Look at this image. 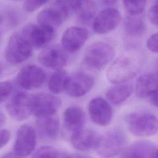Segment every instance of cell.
<instances>
[{"mask_svg": "<svg viewBox=\"0 0 158 158\" xmlns=\"http://www.w3.org/2000/svg\"><path fill=\"white\" fill-rule=\"evenodd\" d=\"M139 65L137 59L130 56L118 57L109 66L106 76L114 84H122L133 78L138 72Z\"/></svg>", "mask_w": 158, "mask_h": 158, "instance_id": "cell-1", "label": "cell"}, {"mask_svg": "<svg viewBox=\"0 0 158 158\" xmlns=\"http://www.w3.org/2000/svg\"><path fill=\"white\" fill-rule=\"evenodd\" d=\"M73 12L72 0H55L37 15L38 23L56 28L60 25Z\"/></svg>", "mask_w": 158, "mask_h": 158, "instance_id": "cell-2", "label": "cell"}, {"mask_svg": "<svg viewBox=\"0 0 158 158\" xmlns=\"http://www.w3.org/2000/svg\"><path fill=\"white\" fill-rule=\"evenodd\" d=\"M114 56V49L110 45L103 42H95L86 49L83 62L91 69L100 70L112 60Z\"/></svg>", "mask_w": 158, "mask_h": 158, "instance_id": "cell-3", "label": "cell"}, {"mask_svg": "<svg viewBox=\"0 0 158 158\" xmlns=\"http://www.w3.org/2000/svg\"><path fill=\"white\" fill-rule=\"evenodd\" d=\"M125 120L128 130L135 136H149L158 131V118L151 113L129 114Z\"/></svg>", "mask_w": 158, "mask_h": 158, "instance_id": "cell-4", "label": "cell"}, {"mask_svg": "<svg viewBox=\"0 0 158 158\" xmlns=\"http://www.w3.org/2000/svg\"><path fill=\"white\" fill-rule=\"evenodd\" d=\"M33 48L21 34L12 35L9 39L5 57L11 64H18L27 60L31 55Z\"/></svg>", "mask_w": 158, "mask_h": 158, "instance_id": "cell-5", "label": "cell"}, {"mask_svg": "<svg viewBox=\"0 0 158 158\" xmlns=\"http://www.w3.org/2000/svg\"><path fill=\"white\" fill-rule=\"evenodd\" d=\"M127 138L124 133L118 129L112 130L101 136L99 144L96 149L104 158H112L124 148Z\"/></svg>", "mask_w": 158, "mask_h": 158, "instance_id": "cell-6", "label": "cell"}, {"mask_svg": "<svg viewBox=\"0 0 158 158\" xmlns=\"http://www.w3.org/2000/svg\"><path fill=\"white\" fill-rule=\"evenodd\" d=\"M54 33V28L38 23L26 25L21 35L32 48L39 49L45 47L52 40Z\"/></svg>", "mask_w": 158, "mask_h": 158, "instance_id": "cell-7", "label": "cell"}, {"mask_svg": "<svg viewBox=\"0 0 158 158\" xmlns=\"http://www.w3.org/2000/svg\"><path fill=\"white\" fill-rule=\"evenodd\" d=\"M32 114L37 117L54 115L61 106V100L57 96L46 93L31 94Z\"/></svg>", "mask_w": 158, "mask_h": 158, "instance_id": "cell-8", "label": "cell"}, {"mask_svg": "<svg viewBox=\"0 0 158 158\" xmlns=\"http://www.w3.org/2000/svg\"><path fill=\"white\" fill-rule=\"evenodd\" d=\"M37 134L35 129L28 124L22 125L17 132L14 144V152L17 155L27 157L35 150Z\"/></svg>", "mask_w": 158, "mask_h": 158, "instance_id": "cell-9", "label": "cell"}, {"mask_svg": "<svg viewBox=\"0 0 158 158\" xmlns=\"http://www.w3.org/2000/svg\"><path fill=\"white\" fill-rule=\"evenodd\" d=\"M31 98V94L20 91L10 98L6 109L12 118L18 121H23L32 114Z\"/></svg>", "mask_w": 158, "mask_h": 158, "instance_id": "cell-10", "label": "cell"}, {"mask_svg": "<svg viewBox=\"0 0 158 158\" xmlns=\"http://www.w3.org/2000/svg\"><path fill=\"white\" fill-rule=\"evenodd\" d=\"M46 79V73L40 67L27 65L23 67L17 75L19 85L25 90H31L40 87Z\"/></svg>", "mask_w": 158, "mask_h": 158, "instance_id": "cell-11", "label": "cell"}, {"mask_svg": "<svg viewBox=\"0 0 158 158\" xmlns=\"http://www.w3.org/2000/svg\"><path fill=\"white\" fill-rule=\"evenodd\" d=\"M120 12L112 7L101 10L94 19L93 28L95 33L103 34L114 30L121 21Z\"/></svg>", "mask_w": 158, "mask_h": 158, "instance_id": "cell-12", "label": "cell"}, {"mask_svg": "<svg viewBox=\"0 0 158 158\" xmlns=\"http://www.w3.org/2000/svg\"><path fill=\"white\" fill-rule=\"evenodd\" d=\"M94 83V79L91 75L77 72L69 77L65 91L71 97H80L86 94L93 88Z\"/></svg>", "mask_w": 158, "mask_h": 158, "instance_id": "cell-13", "label": "cell"}, {"mask_svg": "<svg viewBox=\"0 0 158 158\" xmlns=\"http://www.w3.org/2000/svg\"><path fill=\"white\" fill-rule=\"evenodd\" d=\"M88 36V30L80 27H70L64 32L61 43L63 48L69 52H75L85 44Z\"/></svg>", "mask_w": 158, "mask_h": 158, "instance_id": "cell-14", "label": "cell"}, {"mask_svg": "<svg viewBox=\"0 0 158 158\" xmlns=\"http://www.w3.org/2000/svg\"><path fill=\"white\" fill-rule=\"evenodd\" d=\"M88 111L92 121L101 126L109 124L112 118V109L110 105L101 98H95L90 101Z\"/></svg>", "mask_w": 158, "mask_h": 158, "instance_id": "cell-15", "label": "cell"}, {"mask_svg": "<svg viewBox=\"0 0 158 158\" xmlns=\"http://www.w3.org/2000/svg\"><path fill=\"white\" fill-rule=\"evenodd\" d=\"M38 60L43 66L59 70L67 62V57L64 50L57 46H52L44 49L38 56Z\"/></svg>", "mask_w": 158, "mask_h": 158, "instance_id": "cell-16", "label": "cell"}, {"mask_svg": "<svg viewBox=\"0 0 158 158\" xmlns=\"http://www.w3.org/2000/svg\"><path fill=\"white\" fill-rule=\"evenodd\" d=\"M101 136L90 129L81 128L71 135L72 146L78 150L88 151L96 149Z\"/></svg>", "mask_w": 158, "mask_h": 158, "instance_id": "cell-17", "label": "cell"}, {"mask_svg": "<svg viewBox=\"0 0 158 158\" xmlns=\"http://www.w3.org/2000/svg\"><path fill=\"white\" fill-rule=\"evenodd\" d=\"M36 125L38 133L41 138L51 139L57 137L60 122L59 119L54 115L38 117Z\"/></svg>", "mask_w": 158, "mask_h": 158, "instance_id": "cell-18", "label": "cell"}, {"mask_svg": "<svg viewBox=\"0 0 158 158\" xmlns=\"http://www.w3.org/2000/svg\"><path fill=\"white\" fill-rule=\"evenodd\" d=\"M158 91V73H148L140 76L136 81L135 93L137 97H149Z\"/></svg>", "mask_w": 158, "mask_h": 158, "instance_id": "cell-19", "label": "cell"}, {"mask_svg": "<svg viewBox=\"0 0 158 158\" xmlns=\"http://www.w3.org/2000/svg\"><path fill=\"white\" fill-rule=\"evenodd\" d=\"M64 123L67 129L73 133L83 128L85 121L83 110L78 106L67 107L63 115Z\"/></svg>", "mask_w": 158, "mask_h": 158, "instance_id": "cell-20", "label": "cell"}, {"mask_svg": "<svg viewBox=\"0 0 158 158\" xmlns=\"http://www.w3.org/2000/svg\"><path fill=\"white\" fill-rule=\"evenodd\" d=\"M73 12L81 23L87 24L95 15V3L93 0H73Z\"/></svg>", "mask_w": 158, "mask_h": 158, "instance_id": "cell-21", "label": "cell"}, {"mask_svg": "<svg viewBox=\"0 0 158 158\" xmlns=\"http://www.w3.org/2000/svg\"><path fill=\"white\" fill-rule=\"evenodd\" d=\"M155 147L150 143L140 141L128 147L120 158H151Z\"/></svg>", "mask_w": 158, "mask_h": 158, "instance_id": "cell-22", "label": "cell"}, {"mask_svg": "<svg viewBox=\"0 0 158 158\" xmlns=\"http://www.w3.org/2000/svg\"><path fill=\"white\" fill-rule=\"evenodd\" d=\"M133 89L131 83L118 84L110 88L106 93L107 100L114 105H118L126 101L131 95Z\"/></svg>", "mask_w": 158, "mask_h": 158, "instance_id": "cell-23", "label": "cell"}, {"mask_svg": "<svg viewBox=\"0 0 158 158\" xmlns=\"http://www.w3.org/2000/svg\"><path fill=\"white\" fill-rule=\"evenodd\" d=\"M139 15H130L124 20V31L127 36L130 38L140 37L145 31L146 25L144 20Z\"/></svg>", "mask_w": 158, "mask_h": 158, "instance_id": "cell-24", "label": "cell"}, {"mask_svg": "<svg viewBox=\"0 0 158 158\" xmlns=\"http://www.w3.org/2000/svg\"><path fill=\"white\" fill-rule=\"evenodd\" d=\"M70 75L62 69L57 70L51 76L48 86L49 90L53 94H59L65 91Z\"/></svg>", "mask_w": 158, "mask_h": 158, "instance_id": "cell-25", "label": "cell"}, {"mask_svg": "<svg viewBox=\"0 0 158 158\" xmlns=\"http://www.w3.org/2000/svg\"><path fill=\"white\" fill-rule=\"evenodd\" d=\"M67 155L53 147L44 146L38 149L31 158H67Z\"/></svg>", "mask_w": 158, "mask_h": 158, "instance_id": "cell-26", "label": "cell"}, {"mask_svg": "<svg viewBox=\"0 0 158 158\" xmlns=\"http://www.w3.org/2000/svg\"><path fill=\"white\" fill-rule=\"evenodd\" d=\"M126 10L131 15H139L144 10L146 0H123Z\"/></svg>", "mask_w": 158, "mask_h": 158, "instance_id": "cell-27", "label": "cell"}, {"mask_svg": "<svg viewBox=\"0 0 158 158\" xmlns=\"http://www.w3.org/2000/svg\"><path fill=\"white\" fill-rule=\"evenodd\" d=\"M13 86L9 81H0V102L6 100L10 94Z\"/></svg>", "mask_w": 158, "mask_h": 158, "instance_id": "cell-28", "label": "cell"}, {"mask_svg": "<svg viewBox=\"0 0 158 158\" xmlns=\"http://www.w3.org/2000/svg\"><path fill=\"white\" fill-rule=\"evenodd\" d=\"M49 1V0H25L24 8L27 12H32L40 9Z\"/></svg>", "mask_w": 158, "mask_h": 158, "instance_id": "cell-29", "label": "cell"}, {"mask_svg": "<svg viewBox=\"0 0 158 158\" xmlns=\"http://www.w3.org/2000/svg\"><path fill=\"white\" fill-rule=\"evenodd\" d=\"M146 46L150 51L158 53V32L152 34L148 38Z\"/></svg>", "mask_w": 158, "mask_h": 158, "instance_id": "cell-30", "label": "cell"}, {"mask_svg": "<svg viewBox=\"0 0 158 158\" xmlns=\"http://www.w3.org/2000/svg\"><path fill=\"white\" fill-rule=\"evenodd\" d=\"M149 18L152 24L158 26V3H156L150 8Z\"/></svg>", "mask_w": 158, "mask_h": 158, "instance_id": "cell-31", "label": "cell"}, {"mask_svg": "<svg viewBox=\"0 0 158 158\" xmlns=\"http://www.w3.org/2000/svg\"><path fill=\"white\" fill-rule=\"evenodd\" d=\"M10 132L8 130H0V149L7 144L10 139Z\"/></svg>", "mask_w": 158, "mask_h": 158, "instance_id": "cell-32", "label": "cell"}, {"mask_svg": "<svg viewBox=\"0 0 158 158\" xmlns=\"http://www.w3.org/2000/svg\"><path fill=\"white\" fill-rule=\"evenodd\" d=\"M149 99L152 104L158 108V91L151 95Z\"/></svg>", "mask_w": 158, "mask_h": 158, "instance_id": "cell-33", "label": "cell"}, {"mask_svg": "<svg viewBox=\"0 0 158 158\" xmlns=\"http://www.w3.org/2000/svg\"><path fill=\"white\" fill-rule=\"evenodd\" d=\"M67 158H93L89 156L80 154H68Z\"/></svg>", "mask_w": 158, "mask_h": 158, "instance_id": "cell-34", "label": "cell"}, {"mask_svg": "<svg viewBox=\"0 0 158 158\" xmlns=\"http://www.w3.org/2000/svg\"><path fill=\"white\" fill-rule=\"evenodd\" d=\"M2 158H22L21 156L17 155L14 152H7L4 154Z\"/></svg>", "mask_w": 158, "mask_h": 158, "instance_id": "cell-35", "label": "cell"}, {"mask_svg": "<svg viewBox=\"0 0 158 158\" xmlns=\"http://www.w3.org/2000/svg\"><path fill=\"white\" fill-rule=\"evenodd\" d=\"M6 122V116L4 114L0 111V128L4 125Z\"/></svg>", "mask_w": 158, "mask_h": 158, "instance_id": "cell-36", "label": "cell"}, {"mask_svg": "<svg viewBox=\"0 0 158 158\" xmlns=\"http://www.w3.org/2000/svg\"><path fill=\"white\" fill-rule=\"evenodd\" d=\"M104 4H112L115 3L118 0H101Z\"/></svg>", "mask_w": 158, "mask_h": 158, "instance_id": "cell-37", "label": "cell"}, {"mask_svg": "<svg viewBox=\"0 0 158 158\" xmlns=\"http://www.w3.org/2000/svg\"><path fill=\"white\" fill-rule=\"evenodd\" d=\"M151 158H158V149H156L154 151Z\"/></svg>", "mask_w": 158, "mask_h": 158, "instance_id": "cell-38", "label": "cell"}, {"mask_svg": "<svg viewBox=\"0 0 158 158\" xmlns=\"http://www.w3.org/2000/svg\"><path fill=\"white\" fill-rule=\"evenodd\" d=\"M7 1H20L22 0H7Z\"/></svg>", "mask_w": 158, "mask_h": 158, "instance_id": "cell-39", "label": "cell"}, {"mask_svg": "<svg viewBox=\"0 0 158 158\" xmlns=\"http://www.w3.org/2000/svg\"><path fill=\"white\" fill-rule=\"evenodd\" d=\"M1 72H2V69H1V66L0 65V74H1Z\"/></svg>", "mask_w": 158, "mask_h": 158, "instance_id": "cell-40", "label": "cell"}, {"mask_svg": "<svg viewBox=\"0 0 158 158\" xmlns=\"http://www.w3.org/2000/svg\"><path fill=\"white\" fill-rule=\"evenodd\" d=\"M156 3H158V0H156Z\"/></svg>", "mask_w": 158, "mask_h": 158, "instance_id": "cell-41", "label": "cell"}, {"mask_svg": "<svg viewBox=\"0 0 158 158\" xmlns=\"http://www.w3.org/2000/svg\"><path fill=\"white\" fill-rule=\"evenodd\" d=\"M157 67H158V65H157Z\"/></svg>", "mask_w": 158, "mask_h": 158, "instance_id": "cell-42", "label": "cell"}]
</instances>
